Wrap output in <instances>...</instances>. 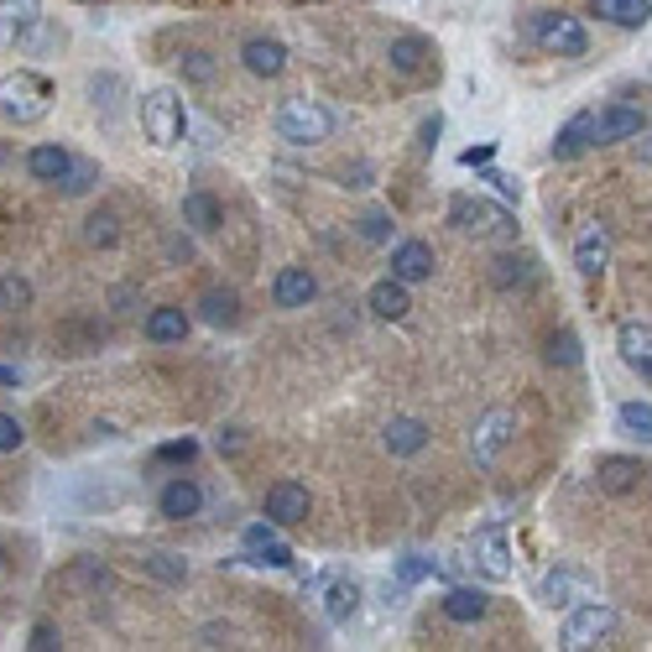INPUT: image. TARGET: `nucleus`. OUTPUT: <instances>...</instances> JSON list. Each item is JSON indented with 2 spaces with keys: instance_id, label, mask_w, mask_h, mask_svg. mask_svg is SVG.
Segmentation results:
<instances>
[{
  "instance_id": "obj_51",
  "label": "nucleus",
  "mask_w": 652,
  "mask_h": 652,
  "mask_svg": "<svg viewBox=\"0 0 652 652\" xmlns=\"http://www.w3.org/2000/svg\"><path fill=\"white\" fill-rule=\"evenodd\" d=\"M0 569H5V548H0Z\"/></svg>"
},
{
  "instance_id": "obj_4",
  "label": "nucleus",
  "mask_w": 652,
  "mask_h": 652,
  "mask_svg": "<svg viewBox=\"0 0 652 652\" xmlns=\"http://www.w3.org/2000/svg\"><path fill=\"white\" fill-rule=\"evenodd\" d=\"M183 99L173 90H152L141 94V131H146V141L152 146H178L183 141Z\"/></svg>"
},
{
  "instance_id": "obj_15",
  "label": "nucleus",
  "mask_w": 652,
  "mask_h": 652,
  "mask_svg": "<svg viewBox=\"0 0 652 652\" xmlns=\"http://www.w3.org/2000/svg\"><path fill=\"white\" fill-rule=\"evenodd\" d=\"M616 349H621V360H627L631 371L648 381L652 376V329H648V319H627V324L616 329Z\"/></svg>"
},
{
  "instance_id": "obj_14",
  "label": "nucleus",
  "mask_w": 652,
  "mask_h": 652,
  "mask_svg": "<svg viewBox=\"0 0 652 652\" xmlns=\"http://www.w3.org/2000/svg\"><path fill=\"white\" fill-rule=\"evenodd\" d=\"M313 298H319V277L308 266H282L272 277V304L277 308H308Z\"/></svg>"
},
{
  "instance_id": "obj_38",
  "label": "nucleus",
  "mask_w": 652,
  "mask_h": 652,
  "mask_svg": "<svg viewBox=\"0 0 652 652\" xmlns=\"http://www.w3.org/2000/svg\"><path fill=\"white\" fill-rule=\"evenodd\" d=\"M22 308H32V282L5 272L0 277V313H22Z\"/></svg>"
},
{
  "instance_id": "obj_49",
  "label": "nucleus",
  "mask_w": 652,
  "mask_h": 652,
  "mask_svg": "<svg viewBox=\"0 0 652 652\" xmlns=\"http://www.w3.org/2000/svg\"><path fill=\"white\" fill-rule=\"evenodd\" d=\"M235 449H240V428H225L220 434V454H235Z\"/></svg>"
},
{
  "instance_id": "obj_3",
  "label": "nucleus",
  "mask_w": 652,
  "mask_h": 652,
  "mask_svg": "<svg viewBox=\"0 0 652 652\" xmlns=\"http://www.w3.org/2000/svg\"><path fill=\"white\" fill-rule=\"evenodd\" d=\"M334 110L319 105V99H287L277 110V137L293 141V146H319V141L334 137Z\"/></svg>"
},
{
  "instance_id": "obj_33",
  "label": "nucleus",
  "mask_w": 652,
  "mask_h": 652,
  "mask_svg": "<svg viewBox=\"0 0 652 652\" xmlns=\"http://www.w3.org/2000/svg\"><path fill=\"white\" fill-rule=\"evenodd\" d=\"M324 610H329V621H349V616L360 610V584H355V580H334L324 590Z\"/></svg>"
},
{
  "instance_id": "obj_9",
  "label": "nucleus",
  "mask_w": 652,
  "mask_h": 652,
  "mask_svg": "<svg viewBox=\"0 0 652 652\" xmlns=\"http://www.w3.org/2000/svg\"><path fill=\"white\" fill-rule=\"evenodd\" d=\"M308 486L304 481H277V486L266 490V522H277V527H298L308 522Z\"/></svg>"
},
{
  "instance_id": "obj_41",
  "label": "nucleus",
  "mask_w": 652,
  "mask_h": 652,
  "mask_svg": "<svg viewBox=\"0 0 652 652\" xmlns=\"http://www.w3.org/2000/svg\"><path fill=\"white\" fill-rule=\"evenodd\" d=\"M26 443V423L16 413H0V454H16Z\"/></svg>"
},
{
  "instance_id": "obj_27",
  "label": "nucleus",
  "mask_w": 652,
  "mask_h": 652,
  "mask_svg": "<svg viewBox=\"0 0 652 652\" xmlns=\"http://www.w3.org/2000/svg\"><path fill=\"white\" fill-rule=\"evenodd\" d=\"M590 146H595V110H580V116L554 137V157L569 163V157H580V152H590Z\"/></svg>"
},
{
  "instance_id": "obj_30",
  "label": "nucleus",
  "mask_w": 652,
  "mask_h": 652,
  "mask_svg": "<svg viewBox=\"0 0 652 652\" xmlns=\"http://www.w3.org/2000/svg\"><path fill=\"white\" fill-rule=\"evenodd\" d=\"M387 449H392V454H423V449H428V423L392 418L387 423Z\"/></svg>"
},
{
  "instance_id": "obj_23",
  "label": "nucleus",
  "mask_w": 652,
  "mask_h": 652,
  "mask_svg": "<svg viewBox=\"0 0 652 652\" xmlns=\"http://www.w3.org/2000/svg\"><path fill=\"white\" fill-rule=\"evenodd\" d=\"M69 163H73V152L63 141H43V146L26 152V173H32L37 183H52V188H58V178L69 173Z\"/></svg>"
},
{
  "instance_id": "obj_42",
  "label": "nucleus",
  "mask_w": 652,
  "mask_h": 652,
  "mask_svg": "<svg viewBox=\"0 0 652 652\" xmlns=\"http://www.w3.org/2000/svg\"><path fill=\"white\" fill-rule=\"evenodd\" d=\"M26 648H32V652H58V648H63V631L52 627V621H37L32 637H26Z\"/></svg>"
},
{
  "instance_id": "obj_40",
  "label": "nucleus",
  "mask_w": 652,
  "mask_h": 652,
  "mask_svg": "<svg viewBox=\"0 0 652 652\" xmlns=\"http://www.w3.org/2000/svg\"><path fill=\"white\" fill-rule=\"evenodd\" d=\"M434 574H439V564H434V559H423V554H402V559H396V580H402V584L434 580Z\"/></svg>"
},
{
  "instance_id": "obj_44",
  "label": "nucleus",
  "mask_w": 652,
  "mask_h": 652,
  "mask_svg": "<svg viewBox=\"0 0 652 652\" xmlns=\"http://www.w3.org/2000/svg\"><path fill=\"white\" fill-rule=\"evenodd\" d=\"M183 79L210 84V79H214V58H210V52H183Z\"/></svg>"
},
{
  "instance_id": "obj_45",
  "label": "nucleus",
  "mask_w": 652,
  "mask_h": 652,
  "mask_svg": "<svg viewBox=\"0 0 652 652\" xmlns=\"http://www.w3.org/2000/svg\"><path fill=\"white\" fill-rule=\"evenodd\" d=\"M439 131H443V120H439V116H434V120H423V141H418L423 152H434V146H439Z\"/></svg>"
},
{
  "instance_id": "obj_8",
  "label": "nucleus",
  "mask_w": 652,
  "mask_h": 652,
  "mask_svg": "<svg viewBox=\"0 0 652 652\" xmlns=\"http://www.w3.org/2000/svg\"><path fill=\"white\" fill-rule=\"evenodd\" d=\"M240 543H246V564H272V569H293V548L277 537V522H251L246 533H240Z\"/></svg>"
},
{
  "instance_id": "obj_17",
  "label": "nucleus",
  "mask_w": 652,
  "mask_h": 652,
  "mask_svg": "<svg viewBox=\"0 0 652 652\" xmlns=\"http://www.w3.org/2000/svg\"><path fill=\"white\" fill-rule=\"evenodd\" d=\"M178 210H183V225L193 235H214L220 225H225V204H220L214 193H204V188H188Z\"/></svg>"
},
{
  "instance_id": "obj_39",
  "label": "nucleus",
  "mask_w": 652,
  "mask_h": 652,
  "mask_svg": "<svg viewBox=\"0 0 652 652\" xmlns=\"http://www.w3.org/2000/svg\"><path fill=\"white\" fill-rule=\"evenodd\" d=\"M355 230H360V240H371V246H387L396 225H392V214L387 210H366L360 220H355Z\"/></svg>"
},
{
  "instance_id": "obj_11",
  "label": "nucleus",
  "mask_w": 652,
  "mask_h": 652,
  "mask_svg": "<svg viewBox=\"0 0 652 652\" xmlns=\"http://www.w3.org/2000/svg\"><path fill=\"white\" fill-rule=\"evenodd\" d=\"M157 512L167 517V522H188V517L204 512V486L199 481H188V475H173L163 486V496H157Z\"/></svg>"
},
{
  "instance_id": "obj_47",
  "label": "nucleus",
  "mask_w": 652,
  "mask_h": 652,
  "mask_svg": "<svg viewBox=\"0 0 652 652\" xmlns=\"http://www.w3.org/2000/svg\"><path fill=\"white\" fill-rule=\"evenodd\" d=\"M490 157H496V146H470V152L460 157V163H465V167H486Z\"/></svg>"
},
{
  "instance_id": "obj_29",
  "label": "nucleus",
  "mask_w": 652,
  "mask_h": 652,
  "mask_svg": "<svg viewBox=\"0 0 652 652\" xmlns=\"http://www.w3.org/2000/svg\"><path fill=\"white\" fill-rule=\"evenodd\" d=\"M199 319H204V324H214V329L240 324V298H235L230 287H210V293L199 298Z\"/></svg>"
},
{
  "instance_id": "obj_19",
  "label": "nucleus",
  "mask_w": 652,
  "mask_h": 652,
  "mask_svg": "<svg viewBox=\"0 0 652 652\" xmlns=\"http://www.w3.org/2000/svg\"><path fill=\"white\" fill-rule=\"evenodd\" d=\"M387 63H392V73H402V79H418V73L434 69V47H428V37H392Z\"/></svg>"
},
{
  "instance_id": "obj_31",
  "label": "nucleus",
  "mask_w": 652,
  "mask_h": 652,
  "mask_svg": "<svg viewBox=\"0 0 652 652\" xmlns=\"http://www.w3.org/2000/svg\"><path fill=\"white\" fill-rule=\"evenodd\" d=\"M141 574H152L157 584H188V559L178 554H167V548H152V554H141Z\"/></svg>"
},
{
  "instance_id": "obj_43",
  "label": "nucleus",
  "mask_w": 652,
  "mask_h": 652,
  "mask_svg": "<svg viewBox=\"0 0 652 652\" xmlns=\"http://www.w3.org/2000/svg\"><path fill=\"white\" fill-rule=\"evenodd\" d=\"M157 460H163V465H188V460H199V443H193V439H173V443L157 449Z\"/></svg>"
},
{
  "instance_id": "obj_36",
  "label": "nucleus",
  "mask_w": 652,
  "mask_h": 652,
  "mask_svg": "<svg viewBox=\"0 0 652 652\" xmlns=\"http://www.w3.org/2000/svg\"><path fill=\"white\" fill-rule=\"evenodd\" d=\"M616 428H621L627 439L648 443L652 439V407L648 402H621V407H616Z\"/></svg>"
},
{
  "instance_id": "obj_18",
  "label": "nucleus",
  "mask_w": 652,
  "mask_h": 652,
  "mask_svg": "<svg viewBox=\"0 0 652 652\" xmlns=\"http://www.w3.org/2000/svg\"><path fill=\"white\" fill-rule=\"evenodd\" d=\"M43 22V0H0V47H16Z\"/></svg>"
},
{
  "instance_id": "obj_10",
  "label": "nucleus",
  "mask_w": 652,
  "mask_h": 652,
  "mask_svg": "<svg viewBox=\"0 0 652 652\" xmlns=\"http://www.w3.org/2000/svg\"><path fill=\"white\" fill-rule=\"evenodd\" d=\"M475 569L486 574V580H512V543L501 527H486V533H475Z\"/></svg>"
},
{
  "instance_id": "obj_6",
  "label": "nucleus",
  "mask_w": 652,
  "mask_h": 652,
  "mask_svg": "<svg viewBox=\"0 0 652 652\" xmlns=\"http://www.w3.org/2000/svg\"><path fill=\"white\" fill-rule=\"evenodd\" d=\"M449 225L454 230H465V235H512V214L507 210H496V204H486V199H454L449 204Z\"/></svg>"
},
{
  "instance_id": "obj_25",
  "label": "nucleus",
  "mask_w": 652,
  "mask_h": 652,
  "mask_svg": "<svg viewBox=\"0 0 652 652\" xmlns=\"http://www.w3.org/2000/svg\"><path fill=\"white\" fill-rule=\"evenodd\" d=\"M439 610L449 616V621L470 627V621H481V616L490 610V595H486V590H470V584H454V590L439 601Z\"/></svg>"
},
{
  "instance_id": "obj_22",
  "label": "nucleus",
  "mask_w": 652,
  "mask_h": 652,
  "mask_svg": "<svg viewBox=\"0 0 652 652\" xmlns=\"http://www.w3.org/2000/svg\"><path fill=\"white\" fill-rule=\"evenodd\" d=\"M240 63H246V73H257V79H277L287 69V47L277 37H251V43L240 47Z\"/></svg>"
},
{
  "instance_id": "obj_13",
  "label": "nucleus",
  "mask_w": 652,
  "mask_h": 652,
  "mask_svg": "<svg viewBox=\"0 0 652 652\" xmlns=\"http://www.w3.org/2000/svg\"><path fill=\"white\" fill-rule=\"evenodd\" d=\"M434 266H439V257H434L428 240H396L392 246V277L396 282H428L434 277Z\"/></svg>"
},
{
  "instance_id": "obj_34",
  "label": "nucleus",
  "mask_w": 652,
  "mask_h": 652,
  "mask_svg": "<svg viewBox=\"0 0 652 652\" xmlns=\"http://www.w3.org/2000/svg\"><path fill=\"white\" fill-rule=\"evenodd\" d=\"M94 183H99V163H90V157H73L69 173L58 178V193H63V199H84Z\"/></svg>"
},
{
  "instance_id": "obj_12",
  "label": "nucleus",
  "mask_w": 652,
  "mask_h": 652,
  "mask_svg": "<svg viewBox=\"0 0 652 652\" xmlns=\"http://www.w3.org/2000/svg\"><path fill=\"white\" fill-rule=\"evenodd\" d=\"M631 137H648V116H642L637 105H606V110L595 116V146L631 141Z\"/></svg>"
},
{
  "instance_id": "obj_28",
  "label": "nucleus",
  "mask_w": 652,
  "mask_h": 652,
  "mask_svg": "<svg viewBox=\"0 0 652 652\" xmlns=\"http://www.w3.org/2000/svg\"><path fill=\"white\" fill-rule=\"evenodd\" d=\"M642 460H627V454H610V460H601V490H610V496H631V490L642 486Z\"/></svg>"
},
{
  "instance_id": "obj_24",
  "label": "nucleus",
  "mask_w": 652,
  "mask_h": 652,
  "mask_svg": "<svg viewBox=\"0 0 652 652\" xmlns=\"http://www.w3.org/2000/svg\"><path fill=\"white\" fill-rule=\"evenodd\" d=\"M141 334H146L152 345H183V340H188V313H183V308H173V304L152 308V313H146V324H141Z\"/></svg>"
},
{
  "instance_id": "obj_1",
  "label": "nucleus",
  "mask_w": 652,
  "mask_h": 652,
  "mask_svg": "<svg viewBox=\"0 0 652 652\" xmlns=\"http://www.w3.org/2000/svg\"><path fill=\"white\" fill-rule=\"evenodd\" d=\"M52 99H58L52 79H43L32 69H16L11 79H0V116L11 126H37L52 110Z\"/></svg>"
},
{
  "instance_id": "obj_48",
  "label": "nucleus",
  "mask_w": 652,
  "mask_h": 652,
  "mask_svg": "<svg viewBox=\"0 0 652 652\" xmlns=\"http://www.w3.org/2000/svg\"><path fill=\"white\" fill-rule=\"evenodd\" d=\"M366 178H371V167H366V163L345 167V188H366Z\"/></svg>"
},
{
  "instance_id": "obj_46",
  "label": "nucleus",
  "mask_w": 652,
  "mask_h": 652,
  "mask_svg": "<svg viewBox=\"0 0 652 652\" xmlns=\"http://www.w3.org/2000/svg\"><path fill=\"white\" fill-rule=\"evenodd\" d=\"M486 183H496V193H501V199H522V188H517L512 178H507V173H490Z\"/></svg>"
},
{
  "instance_id": "obj_26",
  "label": "nucleus",
  "mask_w": 652,
  "mask_h": 652,
  "mask_svg": "<svg viewBox=\"0 0 652 652\" xmlns=\"http://www.w3.org/2000/svg\"><path fill=\"white\" fill-rule=\"evenodd\" d=\"M537 277V261L527 251H501V257L490 261V282L501 287V293H512V287H527Z\"/></svg>"
},
{
  "instance_id": "obj_5",
  "label": "nucleus",
  "mask_w": 652,
  "mask_h": 652,
  "mask_svg": "<svg viewBox=\"0 0 652 652\" xmlns=\"http://www.w3.org/2000/svg\"><path fill=\"white\" fill-rule=\"evenodd\" d=\"M533 43L543 52H559V58H584L590 52V32L564 11H537L533 16Z\"/></svg>"
},
{
  "instance_id": "obj_50",
  "label": "nucleus",
  "mask_w": 652,
  "mask_h": 652,
  "mask_svg": "<svg viewBox=\"0 0 652 652\" xmlns=\"http://www.w3.org/2000/svg\"><path fill=\"white\" fill-rule=\"evenodd\" d=\"M16 381H22V371H16V366H0V387H16Z\"/></svg>"
},
{
  "instance_id": "obj_2",
  "label": "nucleus",
  "mask_w": 652,
  "mask_h": 652,
  "mask_svg": "<svg viewBox=\"0 0 652 652\" xmlns=\"http://www.w3.org/2000/svg\"><path fill=\"white\" fill-rule=\"evenodd\" d=\"M616 631H621V616H616L606 601H574L569 616H564L559 642L569 652H584V648H606Z\"/></svg>"
},
{
  "instance_id": "obj_20",
  "label": "nucleus",
  "mask_w": 652,
  "mask_h": 652,
  "mask_svg": "<svg viewBox=\"0 0 652 652\" xmlns=\"http://www.w3.org/2000/svg\"><path fill=\"white\" fill-rule=\"evenodd\" d=\"M584 590H590V580H584V574H574V569H548V574H543V584H537V601H543V606H554V610H569L584 595Z\"/></svg>"
},
{
  "instance_id": "obj_37",
  "label": "nucleus",
  "mask_w": 652,
  "mask_h": 652,
  "mask_svg": "<svg viewBox=\"0 0 652 652\" xmlns=\"http://www.w3.org/2000/svg\"><path fill=\"white\" fill-rule=\"evenodd\" d=\"M84 240H90V246H99V251H110V246L120 240V220L110 210H94L90 220H84Z\"/></svg>"
},
{
  "instance_id": "obj_32",
  "label": "nucleus",
  "mask_w": 652,
  "mask_h": 652,
  "mask_svg": "<svg viewBox=\"0 0 652 652\" xmlns=\"http://www.w3.org/2000/svg\"><path fill=\"white\" fill-rule=\"evenodd\" d=\"M595 16H606V22H616V26H648V16H652V0H595Z\"/></svg>"
},
{
  "instance_id": "obj_35",
  "label": "nucleus",
  "mask_w": 652,
  "mask_h": 652,
  "mask_svg": "<svg viewBox=\"0 0 652 652\" xmlns=\"http://www.w3.org/2000/svg\"><path fill=\"white\" fill-rule=\"evenodd\" d=\"M543 360H548V366H564V371H569V366H580V360H584L580 334H574V329H559V334H548V345H543Z\"/></svg>"
},
{
  "instance_id": "obj_21",
  "label": "nucleus",
  "mask_w": 652,
  "mask_h": 652,
  "mask_svg": "<svg viewBox=\"0 0 652 652\" xmlns=\"http://www.w3.org/2000/svg\"><path fill=\"white\" fill-rule=\"evenodd\" d=\"M366 308H371L376 319H387V324H396V319H407L413 313V298H407V282H396V277H381L366 293Z\"/></svg>"
},
{
  "instance_id": "obj_7",
  "label": "nucleus",
  "mask_w": 652,
  "mask_h": 652,
  "mask_svg": "<svg viewBox=\"0 0 652 652\" xmlns=\"http://www.w3.org/2000/svg\"><path fill=\"white\" fill-rule=\"evenodd\" d=\"M512 428H517V418L507 413V407H490L486 418L475 423V439H470V454H475V465H496V454L507 449Z\"/></svg>"
},
{
  "instance_id": "obj_16",
  "label": "nucleus",
  "mask_w": 652,
  "mask_h": 652,
  "mask_svg": "<svg viewBox=\"0 0 652 652\" xmlns=\"http://www.w3.org/2000/svg\"><path fill=\"white\" fill-rule=\"evenodd\" d=\"M574 266H580V277H606V266H610V235L590 220L580 230V240H574Z\"/></svg>"
}]
</instances>
